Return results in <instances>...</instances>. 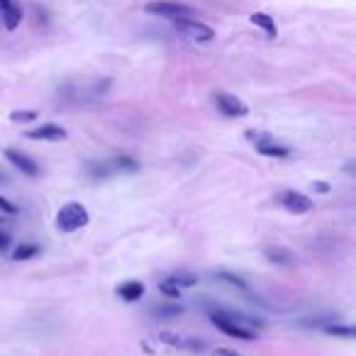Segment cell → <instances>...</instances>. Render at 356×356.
<instances>
[{
  "label": "cell",
  "instance_id": "9c48e42d",
  "mask_svg": "<svg viewBox=\"0 0 356 356\" xmlns=\"http://www.w3.org/2000/svg\"><path fill=\"white\" fill-rule=\"evenodd\" d=\"M254 149H256L261 156H271V159H285V156H290V147L279 144L276 140L261 142V144H254Z\"/></svg>",
  "mask_w": 356,
  "mask_h": 356
},
{
  "label": "cell",
  "instance_id": "2e32d148",
  "mask_svg": "<svg viewBox=\"0 0 356 356\" xmlns=\"http://www.w3.org/2000/svg\"><path fill=\"white\" fill-rule=\"evenodd\" d=\"M159 290H161V295H166V298H169V300L181 298V288H178V285H176L171 279L159 281Z\"/></svg>",
  "mask_w": 356,
  "mask_h": 356
},
{
  "label": "cell",
  "instance_id": "7402d4cb",
  "mask_svg": "<svg viewBox=\"0 0 356 356\" xmlns=\"http://www.w3.org/2000/svg\"><path fill=\"white\" fill-rule=\"evenodd\" d=\"M0 212H6V215H15V212H17V207L12 205L10 200H6V198L0 196Z\"/></svg>",
  "mask_w": 356,
  "mask_h": 356
},
{
  "label": "cell",
  "instance_id": "7a4b0ae2",
  "mask_svg": "<svg viewBox=\"0 0 356 356\" xmlns=\"http://www.w3.org/2000/svg\"><path fill=\"white\" fill-rule=\"evenodd\" d=\"M144 12L156 17H169V20H181V17H193L196 10L183 3H171V0H151L144 6Z\"/></svg>",
  "mask_w": 356,
  "mask_h": 356
},
{
  "label": "cell",
  "instance_id": "ac0fdd59",
  "mask_svg": "<svg viewBox=\"0 0 356 356\" xmlns=\"http://www.w3.org/2000/svg\"><path fill=\"white\" fill-rule=\"evenodd\" d=\"M113 164H115V169H120V171H137L140 169V164H137L132 156H118Z\"/></svg>",
  "mask_w": 356,
  "mask_h": 356
},
{
  "label": "cell",
  "instance_id": "ffe728a7",
  "mask_svg": "<svg viewBox=\"0 0 356 356\" xmlns=\"http://www.w3.org/2000/svg\"><path fill=\"white\" fill-rule=\"evenodd\" d=\"M247 140L252 142V144H261V142H269L274 140V137H271L269 132H261V129H247Z\"/></svg>",
  "mask_w": 356,
  "mask_h": 356
},
{
  "label": "cell",
  "instance_id": "7c38bea8",
  "mask_svg": "<svg viewBox=\"0 0 356 356\" xmlns=\"http://www.w3.org/2000/svg\"><path fill=\"white\" fill-rule=\"evenodd\" d=\"M263 256L269 259L271 263H293L295 261V256H293V252L290 249H283V247H266L263 249Z\"/></svg>",
  "mask_w": 356,
  "mask_h": 356
},
{
  "label": "cell",
  "instance_id": "5b68a950",
  "mask_svg": "<svg viewBox=\"0 0 356 356\" xmlns=\"http://www.w3.org/2000/svg\"><path fill=\"white\" fill-rule=\"evenodd\" d=\"M212 100H215L217 110H220L222 115H227V118H244V115H249V105L242 103L237 95L215 93L212 95Z\"/></svg>",
  "mask_w": 356,
  "mask_h": 356
},
{
  "label": "cell",
  "instance_id": "ba28073f",
  "mask_svg": "<svg viewBox=\"0 0 356 356\" xmlns=\"http://www.w3.org/2000/svg\"><path fill=\"white\" fill-rule=\"evenodd\" d=\"M0 12H3V22L8 30H17V25L22 22V8L15 6L12 0H0Z\"/></svg>",
  "mask_w": 356,
  "mask_h": 356
},
{
  "label": "cell",
  "instance_id": "d6986e66",
  "mask_svg": "<svg viewBox=\"0 0 356 356\" xmlns=\"http://www.w3.org/2000/svg\"><path fill=\"white\" fill-rule=\"evenodd\" d=\"M171 281H174L178 288H191V285H196V276L193 274H176V276H171Z\"/></svg>",
  "mask_w": 356,
  "mask_h": 356
},
{
  "label": "cell",
  "instance_id": "44dd1931",
  "mask_svg": "<svg viewBox=\"0 0 356 356\" xmlns=\"http://www.w3.org/2000/svg\"><path fill=\"white\" fill-rule=\"evenodd\" d=\"M217 279H222V281H227V283H232V285H237V288H242V290H247V283H244L242 279H237V276H232V274H217Z\"/></svg>",
  "mask_w": 356,
  "mask_h": 356
},
{
  "label": "cell",
  "instance_id": "e0dca14e",
  "mask_svg": "<svg viewBox=\"0 0 356 356\" xmlns=\"http://www.w3.org/2000/svg\"><path fill=\"white\" fill-rule=\"evenodd\" d=\"M35 120H37V113H35V110H17V113L10 115V122H15V124L35 122Z\"/></svg>",
  "mask_w": 356,
  "mask_h": 356
},
{
  "label": "cell",
  "instance_id": "52a82bcc",
  "mask_svg": "<svg viewBox=\"0 0 356 356\" xmlns=\"http://www.w3.org/2000/svg\"><path fill=\"white\" fill-rule=\"evenodd\" d=\"M6 159L10 161V164L15 166L17 171H22L25 176H30V178H37V176H39V166L35 164V159H30V156L22 154V151L6 149Z\"/></svg>",
  "mask_w": 356,
  "mask_h": 356
},
{
  "label": "cell",
  "instance_id": "277c9868",
  "mask_svg": "<svg viewBox=\"0 0 356 356\" xmlns=\"http://www.w3.org/2000/svg\"><path fill=\"white\" fill-rule=\"evenodd\" d=\"M276 203H279L281 207H285L288 212H293V215H305V212L312 210V200H310L305 193H298V191H281L279 196H276Z\"/></svg>",
  "mask_w": 356,
  "mask_h": 356
},
{
  "label": "cell",
  "instance_id": "5bb4252c",
  "mask_svg": "<svg viewBox=\"0 0 356 356\" xmlns=\"http://www.w3.org/2000/svg\"><path fill=\"white\" fill-rule=\"evenodd\" d=\"M183 308L181 305H176V303H161L154 308V315L161 317V320H166V317H176V315H181Z\"/></svg>",
  "mask_w": 356,
  "mask_h": 356
},
{
  "label": "cell",
  "instance_id": "d4e9b609",
  "mask_svg": "<svg viewBox=\"0 0 356 356\" xmlns=\"http://www.w3.org/2000/svg\"><path fill=\"white\" fill-rule=\"evenodd\" d=\"M8 244H10V237H8V234H3V232H0V252H6V249H8Z\"/></svg>",
  "mask_w": 356,
  "mask_h": 356
},
{
  "label": "cell",
  "instance_id": "8fae6325",
  "mask_svg": "<svg viewBox=\"0 0 356 356\" xmlns=\"http://www.w3.org/2000/svg\"><path fill=\"white\" fill-rule=\"evenodd\" d=\"M249 20H252V25L261 27V30L269 35V39H276L279 30H276V22H274V17H271L269 12H252V15H249Z\"/></svg>",
  "mask_w": 356,
  "mask_h": 356
},
{
  "label": "cell",
  "instance_id": "6da1fadb",
  "mask_svg": "<svg viewBox=\"0 0 356 356\" xmlns=\"http://www.w3.org/2000/svg\"><path fill=\"white\" fill-rule=\"evenodd\" d=\"M88 222H91V215H88V210L81 203H66V205L57 212V229L64 234L86 227Z\"/></svg>",
  "mask_w": 356,
  "mask_h": 356
},
{
  "label": "cell",
  "instance_id": "3957f363",
  "mask_svg": "<svg viewBox=\"0 0 356 356\" xmlns=\"http://www.w3.org/2000/svg\"><path fill=\"white\" fill-rule=\"evenodd\" d=\"M174 22H176V30L193 41H212V37H215V30L210 25L193 20V17H181V20H174Z\"/></svg>",
  "mask_w": 356,
  "mask_h": 356
},
{
  "label": "cell",
  "instance_id": "8992f818",
  "mask_svg": "<svg viewBox=\"0 0 356 356\" xmlns=\"http://www.w3.org/2000/svg\"><path fill=\"white\" fill-rule=\"evenodd\" d=\"M25 137H27V140L62 142V140H66V129H64L62 124L47 122V124H39V127H35V129H27Z\"/></svg>",
  "mask_w": 356,
  "mask_h": 356
},
{
  "label": "cell",
  "instance_id": "603a6c76",
  "mask_svg": "<svg viewBox=\"0 0 356 356\" xmlns=\"http://www.w3.org/2000/svg\"><path fill=\"white\" fill-rule=\"evenodd\" d=\"M312 191H315V193H330V183L315 181V183H312Z\"/></svg>",
  "mask_w": 356,
  "mask_h": 356
},
{
  "label": "cell",
  "instance_id": "9a60e30c",
  "mask_svg": "<svg viewBox=\"0 0 356 356\" xmlns=\"http://www.w3.org/2000/svg\"><path fill=\"white\" fill-rule=\"evenodd\" d=\"M325 332L330 337H341V339H354V327L351 325H339V322H337V325H325Z\"/></svg>",
  "mask_w": 356,
  "mask_h": 356
},
{
  "label": "cell",
  "instance_id": "cb8c5ba5",
  "mask_svg": "<svg viewBox=\"0 0 356 356\" xmlns=\"http://www.w3.org/2000/svg\"><path fill=\"white\" fill-rule=\"evenodd\" d=\"M212 356H239L237 351H232V349H215L212 351Z\"/></svg>",
  "mask_w": 356,
  "mask_h": 356
},
{
  "label": "cell",
  "instance_id": "4fadbf2b",
  "mask_svg": "<svg viewBox=\"0 0 356 356\" xmlns=\"http://www.w3.org/2000/svg\"><path fill=\"white\" fill-rule=\"evenodd\" d=\"M37 254H39V247H35V244H20V247L12 252V261H30Z\"/></svg>",
  "mask_w": 356,
  "mask_h": 356
},
{
  "label": "cell",
  "instance_id": "484cf974",
  "mask_svg": "<svg viewBox=\"0 0 356 356\" xmlns=\"http://www.w3.org/2000/svg\"><path fill=\"white\" fill-rule=\"evenodd\" d=\"M0 183H8V176L6 174H0Z\"/></svg>",
  "mask_w": 356,
  "mask_h": 356
},
{
  "label": "cell",
  "instance_id": "30bf717a",
  "mask_svg": "<svg viewBox=\"0 0 356 356\" xmlns=\"http://www.w3.org/2000/svg\"><path fill=\"white\" fill-rule=\"evenodd\" d=\"M118 295L124 303H137V300H142V295H144V283H140V281H127V283H122L118 288Z\"/></svg>",
  "mask_w": 356,
  "mask_h": 356
}]
</instances>
